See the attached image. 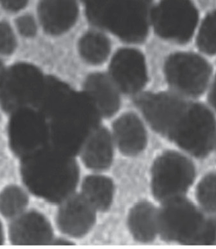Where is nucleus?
<instances>
[{"instance_id": "nucleus-15", "label": "nucleus", "mask_w": 216, "mask_h": 249, "mask_svg": "<svg viewBox=\"0 0 216 249\" xmlns=\"http://www.w3.org/2000/svg\"><path fill=\"white\" fill-rule=\"evenodd\" d=\"M38 15L47 33L59 35L72 27L77 19L78 8L73 1H44L39 3Z\"/></svg>"}, {"instance_id": "nucleus-5", "label": "nucleus", "mask_w": 216, "mask_h": 249, "mask_svg": "<svg viewBox=\"0 0 216 249\" xmlns=\"http://www.w3.org/2000/svg\"><path fill=\"white\" fill-rule=\"evenodd\" d=\"M45 79L34 66L19 63L4 71L0 79V106L12 113L37 106Z\"/></svg>"}, {"instance_id": "nucleus-32", "label": "nucleus", "mask_w": 216, "mask_h": 249, "mask_svg": "<svg viewBox=\"0 0 216 249\" xmlns=\"http://www.w3.org/2000/svg\"><path fill=\"white\" fill-rule=\"evenodd\" d=\"M214 147H215V148L216 149V139H215V145H214Z\"/></svg>"}, {"instance_id": "nucleus-28", "label": "nucleus", "mask_w": 216, "mask_h": 249, "mask_svg": "<svg viewBox=\"0 0 216 249\" xmlns=\"http://www.w3.org/2000/svg\"><path fill=\"white\" fill-rule=\"evenodd\" d=\"M2 7L11 12H17L20 11L27 5V1H0Z\"/></svg>"}, {"instance_id": "nucleus-20", "label": "nucleus", "mask_w": 216, "mask_h": 249, "mask_svg": "<svg viewBox=\"0 0 216 249\" xmlns=\"http://www.w3.org/2000/svg\"><path fill=\"white\" fill-rule=\"evenodd\" d=\"M81 195L96 211L103 212L112 206L114 185L112 180L106 177L92 175L85 178Z\"/></svg>"}, {"instance_id": "nucleus-31", "label": "nucleus", "mask_w": 216, "mask_h": 249, "mask_svg": "<svg viewBox=\"0 0 216 249\" xmlns=\"http://www.w3.org/2000/svg\"><path fill=\"white\" fill-rule=\"evenodd\" d=\"M5 71V70L3 69V63H1V61H0V79H1L2 75Z\"/></svg>"}, {"instance_id": "nucleus-10", "label": "nucleus", "mask_w": 216, "mask_h": 249, "mask_svg": "<svg viewBox=\"0 0 216 249\" xmlns=\"http://www.w3.org/2000/svg\"><path fill=\"white\" fill-rule=\"evenodd\" d=\"M168 83L177 90L196 97L205 91L211 75L209 63L199 55L176 53L168 58L165 67Z\"/></svg>"}, {"instance_id": "nucleus-16", "label": "nucleus", "mask_w": 216, "mask_h": 249, "mask_svg": "<svg viewBox=\"0 0 216 249\" xmlns=\"http://www.w3.org/2000/svg\"><path fill=\"white\" fill-rule=\"evenodd\" d=\"M114 136L121 153L127 156H135L147 145L146 129L140 119L133 114L120 117L114 125Z\"/></svg>"}, {"instance_id": "nucleus-14", "label": "nucleus", "mask_w": 216, "mask_h": 249, "mask_svg": "<svg viewBox=\"0 0 216 249\" xmlns=\"http://www.w3.org/2000/svg\"><path fill=\"white\" fill-rule=\"evenodd\" d=\"M111 71L116 83L128 93L140 90L147 80L143 55L134 50L118 52L111 64Z\"/></svg>"}, {"instance_id": "nucleus-30", "label": "nucleus", "mask_w": 216, "mask_h": 249, "mask_svg": "<svg viewBox=\"0 0 216 249\" xmlns=\"http://www.w3.org/2000/svg\"><path fill=\"white\" fill-rule=\"evenodd\" d=\"M4 243H5V232H4L3 224L0 220V246L3 245Z\"/></svg>"}, {"instance_id": "nucleus-18", "label": "nucleus", "mask_w": 216, "mask_h": 249, "mask_svg": "<svg viewBox=\"0 0 216 249\" xmlns=\"http://www.w3.org/2000/svg\"><path fill=\"white\" fill-rule=\"evenodd\" d=\"M86 97L97 112L111 116L119 107V97L112 83L102 74L91 75L85 84Z\"/></svg>"}, {"instance_id": "nucleus-29", "label": "nucleus", "mask_w": 216, "mask_h": 249, "mask_svg": "<svg viewBox=\"0 0 216 249\" xmlns=\"http://www.w3.org/2000/svg\"><path fill=\"white\" fill-rule=\"evenodd\" d=\"M209 100L212 105L216 109V77L211 92H210Z\"/></svg>"}, {"instance_id": "nucleus-21", "label": "nucleus", "mask_w": 216, "mask_h": 249, "mask_svg": "<svg viewBox=\"0 0 216 249\" xmlns=\"http://www.w3.org/2000/svg\"><path fill=\"white\" fill-rule=\"evenodd\" d=\"M29 202L25 189L17 185H9L0 192V214L13 220L27 211Z\"/></svg>"}, {"instance_id": "nucleus-27", "label": "nucleus", "mask_w": 216, "mask_h": 249, "mask_svg": "<svg viewBox=\"0 0 216 249\" xmlns=\"http://www.w3.org/2000/svg\"><path fill=\"white\" fill-rule=\"evenodd\" d=\"M201 246H216V216L206 220Z\"/></svg>"}, {"instance_id": "nucleus-12", "label": "nucleus", "mask_w": 216, "mask_h": 249, "mask_svg": "<svg viewBox=\"0 0 216 249\" xmlns=\"http://www.w3.org/2000/svg\"><path fill=\"white\" fill-rule=\"evenodd\" d=\"M9 238L15 246H47L53 244L52 228L38 211H25L10 221Z\"/></svg>"}, {"instance_id": "nucleus-23", "label": "nucleus", "mask_w": 216, "mask_h": 249, "mask_svg": "<svg viewBox=\"0 0 216 249\" xmlns=\"http://www.w3.org/2000/svg\"><path fill=\"white\" fill-rule=\"evenodd\" d=\"M196 196L201 208L211 214H216V173L204 177L196 190Z\"/></svg>"}, {"instance_id": "nucleus-8", "label": "nucleus", "mask_w": 216, "mask_h": 249, "mask_svg": "<svg viewBox=\"0 0 216 249\" xmlns=\"http://www.w3.org/2000/svg\"><path fill=\"white\" fill-rule=\"evenodd\" d=\"M8 135L10 148L20 160L49 145L46 119L39 111L30 107L12 113Z\"/></svg>"}, {"instance_id": "nucleus-7", "label": "nucleus", "mask_w": 216, "mask_h": 249, "mask_svg": "<svg viewBox=\"0 0 216 249\" xmlns=\"http://www.w3.org/2000/svg\"><path fill=\"white\" fill-rule=\"evenodd\" d=\"M216 121L204 106H187L170 138L181 148L196 157L209 154L215 145Z\"/></svg>"}, {"instance_id": "nucleus-19", "label": "nucleus", "mask_w": 216, "mask_h": 249, "mask_svg": "<svg viewBox=\"0 0 216 249\" xmlns=\"http://www.w3.org/2000/svg\"><path fill=\"white\" fill-rule=\"evenodd\" d=\"M128 226L138 242H152L158 234V211L150 203H138L130 211Z\"/></svg>"}, {"instance_id": "nucleus-3", "label": "nucleus", "mask_w": 216, "mask_h": 249, "mask_svg": "<svg viewBox=\"0 0 216 249\" xmlns=\"http://www.w3.org/2000/svg\"><path fill=\"white\" fill-rule=\"evenodd\" d=\"M86 11L93 23L127 41L142 40L148 31L149 4L140 1H88Z\"/></svg>"}, {"instance_id": "nucleus-25", "label": "nucleus", "mask_w": 216, "mask_h": 249, "mask_svg": "<svg viewBox=\"0 0 216 249\" xmlns=\"http://www.w3.org/2000/svg\"><path fill=\"white\" fill-rule=\"evenodd\" d=\"M17 46V41L13 30L9 24L0 23V53L8 55L13 53Z\"/></svg>"}, {"instance_id": "nucleus-26", "label": "nucleus", "mask_w": 216, "mask_h": 249, "mask_svg": "<svg viewBox=\"0 0 216 249\" xmlns=\"http://www.w3.org/2000/svg\"><path fill=\"white\" fill-rule=\"evenodd\" d=\"M16 25L19 33L23 36L33 37L36 33V24L33 17L29 15L19 17L16 21Z\"/></svg>"}, {"instance_id": "nucleus-24", "label": "nucleus", "mask_w": 216, "mask_h": 249, "mask_svg": "<svg viewBox=\"0 0 216 249\" xmlns=\"http://www.w3.org/2000/svg\"><path fill=\"white\" fill-rule=\"evenodd\" d=\"M197 45L203 53L216 54V11L210 13L204 19L198 34Z\"/></svg>"}, {"instance_id": "nucleus-13", "label": "nucleus", "mask_w": 216, "mask_h": 249, "mask_svg": "<svg viewBox=\"0 0 216 249\" xmlns=\"http://www.w3.org/2000/svg\"><path fill=\"white\" fill-rule=\"evenodd\" d=\"M57 214V226L68 236L87 234L96 221V210L82 195H74L61 204Z\"/></svg>"}, {"instance_id": "nucleus-9", "label": "nucleus", "mask_w": 216, "mask_h": 249, "mask_svg": "<svg viewBox=\"0 0 216 249\" xmlns=\"http://www.w3.org/2000/svg\"><path fill=\"white\" fill-rule=\"evenodd\" d=\"M152 23L156 33L164 38L186 43L195 31L197 9L188 1H165L152 10Z\"/></svg>"}, {"instance_id": "nucleus-1", "label": "nucleus", "mask_w": 216, "mask_h": 249, "mask_svg": "<svg viewBox=\"0 0 216 249\" xmlns=\"http://www.w3.org/2000/svg\"><path fill=\"white\" fill-rule=\"evenodd\" d=\"M38 107L50 121L49 145L67 156L80 153L98 128V112L86 95L76 94L62 83L49 85Z\"/></svg>"}, {"instance_id": "nucleus-4", "label": "nucleus", "mask_w": 216, "mask_h": 249, "mask_svg": "<svg viewBox=\"0 0 216 249\" xmlns=\"http://www.w3.org/2000/svg\"><path fill=\"white\" fill-rule=\"evenodd\" d=\"M206 219L184 198L164 203L158 211V234L167 242L201 246Z\"/></svg>"}, {"instance_id": "nucleus-17", "label": "nucleus", "mask_w": 216, "mask_h": 249, "mask_svg": "<svg viewBox=\"0 0 216 249\" xmlns=\"http://www.w3.org/2000/svg\"><path fill=\"white\" fill-rule=\"evenodd\" d=\"M82 159L89 169L103 171L110 167L114 157L112 137L106 129L97 128L83 147Z\"/></svg>"}, {"instance_id": "nucleus-6", "label": "nucleus", "mask_w": 216, "mask_h": 249, "mask_svg": "<svg viewBox=\"0 0 216 249\" xmlns=\"http://www.w3.org/2000/svg\"><path fill=\"white\" fill-rule=\"evenodd\" d=\"M151 175L152 194L164 204L183 198L193 182L195 169L187 157L168 151L156 159Z\"/></svg>"}, {"instance_id": "nucleus-2", "label": "nucleus", "mask_w": 216, "mask_h": 249, "mask_svg": "<svg viewBox=\"0 0 216 249\" xmlns=\"http://www.w3.org/2000/svg\"><path fill=\"white\" fill-rule=\"evenodd\" d=\"M20 175L26 188L34 196L62 204L73 195L79 171L73 157L50 145L21 159Z\"/></svg>"}, {"instance_id": "nucleus-11", "label": "nucleus", "mask_w": 216, "mask_h": 249, "mask_svg": "<svg viewBox=\"0 0 216 249\" xmlns=\"http://www.w3.org/2000/svg\"><path fill=\"white\" fill-rule=\"evenodd\" d=\"M138 105L152 128L169 137L188 106L167 93L145 95L138 99Z\"/></svg>"}, {"instance_id": "nucleus-22", "label": "nucleus", "mask_w": 216, "mask_h": 249, "mask_svg": "<svg viewBox=\"0 0 216 249\" xmlns=\"http://www.w3.org/2000/svg\"><path fill=\"white\" fill-rule=\"evenodd\" d=\"M110 49V43L106 37L96 33L87 34L79 43L81 55L93 64L103 62L108 57Z\"/></svg>"}]
</instances>
